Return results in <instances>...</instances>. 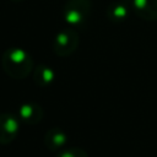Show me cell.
I'll use <instances>...</instances> for the list:
<instances>
[{"instance_id":"6da1fadb","label":"cell","mask_w":157,"mask_h":157,"mask_svg":"<svg viewBox=\"0 0 157 157\" xmlns=\"http://www.w3.org/2000/svg\"><path fill=\"white\" fill-rule=\"evenodd\" d=\"M1 66L11 78L22 80L32 72L34 63L26 50L21 48H9L2 53Z\"/></svg>"},{"instance_id":"5b68a950","label":"cell","mask_w":157,"mask_h":157,"mask_svg":"<svg viewBox=\"0 0 157 157\" xmlns=\"http://www.w3.org/2000/svg\"><path fill=\"white\" fill-rule=\"evenodd\" d=\"M129 5L139 18L146 21L157 20V0H130Z\"/></svg>"},{"instance_id":"30bf717a","label":"cell","mask_w":157,"mask_h":157,"mask_svg":"<svg viewBox=\"0 0 157 157\" xmlns=\"http://www.w3.org/2000/svg\"><path fill=\"white\" fill-rule=\"evenodd\" d=\"M55 157H87V153L81 148H71L56 153Z\"/></svg>"},{"instance_id":"277c9868","label":"cell","mask_w":157,"mask_h":157,"mask_svg":"<svg viewBox=\"0 0 157 157\" xmlns=\"http://www.w3.org/2000/svg\"><path fill=\"white\" fill-rule=\"evenodd\" d=\"M18 132V120L10 113L0 114V144L11 142Z\"/></svg>"},{"instance_id":"7a4b0ae2","label":"cell","mask_w":157,"mask_h":157,"mask_svg":"<svg viewBox=\"0 0 157 157\" xmlns=\"http://www.w3.org/2000/svg\"><path fill=\"white\" fill-rule=\"evenodd\" d=\"M91 0H66L63 7V17L69 25L80 27L87 22L91 15Z\"/></svg>"},{"instance_id":"ba28073f","label":"cell","mask_w":157,"mask_h":157,"mask_svg":"<svg viewBox=\"0 0 157 157\" xmlns=\"http://www.w3.org/2000/svg\"><path fill=\"white\" fill-rule=\"evenodd\" d=\"M129 16V7L126 2L123 1H112L107 7V17L113 22H123Z\"/></svg>"},{"instance_id":"52a82bcc","label":"cell","mask_w":157,"mask_h":157,"mask_svg":"<svg viewBox=\"0 0 157 157\" xmlns=\"http://www.w3.org/2000/svg\"><path fill=\"white\" fill-rule=\"evenodd\" d=\"M54 78H55V72L48 65L39 64L33 69V81L39 87L49 86L54 81Z\"/></svg>"},{"instance_id":"8fae6325","label":"cell","mask_w":157,"mask_h":157,"mask_svg":"<svg viewBox=\"0 0 157 157\" xmlns=\"http://www.w3.org/2000/svg\"><path fill=\"white\" fill-rule=\"evenodd\" d=\"M11 1H16V2H18V1H23V0H11Z\"/></svg>"},{"instance_id":"9c48e42d","label":"cell","mask_w":157,"mask_h":157,"mask_svg":"<svg viewBox=\"0 0 157 157\" xmlns=\"http://www.w3.org/2000/svg\"><path fill=\"white\" fill-rule=\"evenodd\" d=\"M65 141H66L65 132L60 129H56V128L48 130L45 136H44V144L52 151H55L59 147H61L65 144Z\"/></svg>"},{"instance_id":"3957f363","label":"cell","mask_w":157,"mask_h":157,"mask_svg":"<svg viewBox=\"0 0 157 157\" xmlns=\"http://www.w3.org/2000/svg\"><path fill=\"white\" fill-rule=\"evenodd\" d=\"M78 43V33L74 28H64L54 37L53 50L58 56H69L77 49Z\"/></svg>"},{"instance_id":"8992f818","label":"cell","mask_w":157,"mask_h":157,"mask_svg":"<svg viewBox=\"0 0 157 157\" xmlns=\"http://www.w3.org/2000/svg\"><path fill=\"white\" fill-rule=\"evenodd\" d=\"M20 118L27 123V124H37L40 121L42 117H43V109L39 104L29 102V103H25L21 105L20 110H18Z\"/></svg>"}]
</instances>
